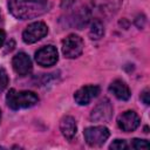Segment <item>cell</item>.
<instances>
[{
    "instance_id": "cell-16",
    "label": "cell",
    "mask_w": 150,
    "mask_h": 150,
    "mask_svg": "<svg viewBox=\"0 0 150 150\" xmlns=\"http://www.w3.org/2000/svg\"><path fill=\"white\" fill-rule=\"evenodd\" d=\"M8 84V76L4 68H0V93L7 87Z\"/></svg>"
},
{
    "instance_id": "cell-6",
    "label": "cell",
    "mask_w": 150,
    "mask_h": 150,
    "mask_svg": "<svg viewBox=\"0 0 150 150\" xmlns=\"http://www.w3.org/2000/svg\"><path fill=\"white\" fill-rule=\"evenodd\" d=\"M57 59H59L57 50L52 45L45 46L35 53V61L38 62L39 66H42V67L54 66L57 62Z\"/></svg>"
},
{
    "instance_id": "cell-3",
    "label": "cell",
    "mask_w": 150,
    "mask_h": 150,
    "mask_svg": "<svg viewBox=\"0 0 150 150\" xmlns=\"http://www.w3.org/2000/svg\"><path fill=\"white\" fill-rule=\"evenodd\" d=\"M84 139L90 146H101L109 138V130L103 125L89 127L83 131Z\"/></svg>"
},
{
    "instance_id": "cell-12",
    "label": "cell",
    "mask_w": 150,
    "mask_h": 150,
    "mask_svg": "<svg viewBox=\"0 0 150 150\" xmlns=\"http://www.w3.org/2000/svg\"><path fill=\"white\" fill-rule=\"evenodd\" d=\"M60 130L62 132V135L67 138V139H71L77 131V127H76V122L71 116H64L61 122H60Z\"/></svg>"
},
{
    "instance_id": "cell-8",
    "label": "cell",
    "mask_w": 150,
    "mask_h": 150,
    "mask_svg": "<svg viewBox=\"0 0 150 150\" xmlns=\"http://www.w3.org/2000/svg\"><path fill=\"white\" fill-rule=\"evenodd\" d=\"M112 116V105L109 100H102L91 111L90 118L96 122H105L109 121Z\"/></svg>"
},
{
    "instance_id": "cell-14",
    "label": "cell",
    "mask_w": 150,
    "mask_h": 150,
    "mask_svg": "<svg viewBox=\"0 0 150 150\" xmlns=\"http://www.w3.org/2000/svg\"><path fill=\"white\" fill-rule=\"evenodd\" d=\"M131 148L132 149H137V150H142V149H149L150 144L146 139H139V138H134L131 141Z\"/></svg>"
},
{
    "instance_id": "cell-19",
    "label": "cell",
    "mask_w": 150,
    "mask_h": 150,
    "mask_svg": "<svg viewBox=\"0 0 150 150\" xmlns=\"http://www.w3.org/2000/svg\"><path fill=\"white\" fill-rule=\"evenodd\" d=\"M0 21H1V13H0Z\"/></svg>"
},
{
    "instance_id": "cell-9",
    "label": "cell",
    "mask_w": 150,
    "mask_h": 150,
    "mask_svg": "<svg viewBox=\"0 0 150 150\" xmlns=\"http://www.w3.org/2000/svg\"><path fill=\"white\" fill-rule=\"evenodd\" d=\"M100 94V87L98 86H84L80 88L74 94V100L80 105H87L90 103L93 98H95Z\"/></svg>"
},
{
    "instance_id": "cell-10",
    "label": "cell",
    "mask_w": 150,
    "mask_h": 150,
    "mask_svg": "<svg viewBox=\"0 0 150 150\" xmlns=\"http://www.w3.org/2000/svg\"><path fill=\"white\" fill-rule=\"evenodd\" d=\"M13 69L16 74L25 76L32 71V60L26 53H18L12 60Z\"/></svg>"
},
{
    "instance_id": "cell-13",
    "label": "cell",
    "mask_w": 150,
    "mask_h": 150,
    "mask_svg": "<svg viewBox=\"0 0 150 150\" xmlns=\"http://www.w3.org/2000/svg\"><path fill=\"white\" fill-rule=\"evenodd\" d=\"M89 35L93 40H98L104 35V27H103V23L100 20L93 21L90 30H89Z\"/></svg>"
},
{
    "instance_id": "cell-5",
    "label": "cell",
    "mask_w": 150,
    "mask_h": 150,
    "mask_svg": "<svg viewBox=\"0 0 150 150\" xmlns=\"http://www.w3.org/2000/svg\"><path fill=\"white\" fill-rule=\"evenodd\" d=\"M48 33V27L42 21H36L26 27V29L22 33V40L30 45L34 42H38L42 38H45Z\"/></svg>"
},
{
    "instance_id": "cell-15",
    "label": "cell",
    "mask_w": 150,
    "mask_h": 150,
    "mask_svg": "<svg viewBox=\"0 0 150 150\" xmlns=\"http://www.w3.org/2000/svg\"><path fill=\"white\" fill-rule=\"evenodd\" d=\"M110 149H115V150H124V149H128V144L124 139H115L110 146Z\"/></svg>"
},
{
    "instance_id": "cell-11",
    "label": "cell",
    "mask_w": 150,
    "mask_h": 150,
    "mask_svg": "<svg viewBox=\"0 0 150 150\" xmlns=\"http://www.w3.org/2000/svg\"><path fill=\"white\" fill-rule=\"evenodd\" d=\"M109 91L118 100H122V101H127L129 100L131 93H130V89L129 87L125 84V82H123L122 80H115L110 83L109 86Z\"/></svg>"
},
{
    "instance_id": "cell-4",
    "label": "cell",
    "mask_w": 150,
    "mask_h": 150,
    "mask_svg": "<svg viewBox=\"0 0 150 150\" xmlns=\"http://www.w3.org/2000/svg\"><path fill=\"white\" fill-rule=\"evenodd\" d=\"M83 40L76 34H70L62 41V53L68 59H75L80 56L83 52Z\"/></svg>"
},
{
    "instance_id": "cell-20",
    "label": "cell",
    "mask_w": 150,
    "mask_h": 150,
    "mask_svg": "<svg viewBox=\"0 0 150 150\" xmlns=\"http://www.w3.org/2000/svg\"><path fill=\"white\" fill-rule=\"evenodd\" d=\"M0 120H1V111H0Z\"/></svg>"
},
{
    "instance_id": "cell-1",
    "label": "cell",
    "mask_w": 150,
    "mask_h": 150,
    "mask_svg": "<svg viewBox=\"0 0 150 150\" xmlns=\"http://www.w3.org/2000/svg\"><path fill=\"white\" fill-rule=\"evenodd\" d=\"M9 12L20 20L33 19L47 12V0H8Z\"/></svg>"
},
{
    "instance_id": "cell-7",
    "label": "cell",
    "mask_w": 150,
    "mask_h": 150,
    "mask_svg": "<svg viewBox=\"0 0 150 150\" xmlns=\"http://www.w3.org/2000/svg\"><path fill=\"white\" fill-rule=\"evenodd\" d=\"M139 122L141 121H139L138 115L135 111H132V110L124 111L117 118V125H118V128L121 130L125 131V132L134 131L139 125Z\"/></svg>"
},
{
    "instance_id": "cell-17",
    "label": "cell",
    "mask_w": 150,
    "mask_h": 150,
    "mask_svg": "<svg viewBox=\"0 0 150 150\" xmlns=\"http://www.w3.org/2000/svg\"><path fill=\"white\" fill-rule=\"evenodd\" d=\"M149 95H150V94H149V90H148V89H145V90L141 94V100H142V101H143V103H144V104H146V105L150 103Z\"/></svg>"
},
{
    "instance_id": "cell-18",
    "label": "cell",
    "mask_w": 150,
    "mask_h": 150,
    "mask_svg": "<svg viewBox=\"0 0 150 150\" xmlns=\"http://www.w3.org/2000/svg\"><path fill=\"white\" fill-rule=\"evenodd\" d=\"M5 38H6V34H5V32L0 28V47L4 45V42H5Z\"/></svg>"
},
{
    "instance_id": "cell-2",
    "label": "cell",
    "mask_w": 150,
    "mask_h": 150,
    "mask_svg": "<svg viewBox=\"0 0 150 150\" xmlns=\"http://www.w3.org/2000/svg\"><path fill=\"white\" fill-rule=\"evenodd\" d=\"M39 101V97L35 93L28 90L16 91L15 89H11L6 95V103L13 110L26 109L35 105Z\"/></svg>"
}]
</instances>
